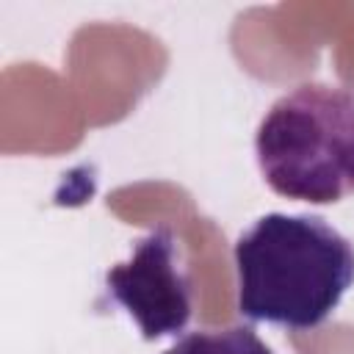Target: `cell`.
I'll list each match as a JSON object with an SVG mask.
<instances>
[{
  "mask_svg": "<svg viewBox=\"0 0 354 354\" xmlns=\"http://www.w3.org/2000/svg\"><path fill=\"white\" fill-rule=\"evenodd\" d=\"M271 191L310 205L354 194V97L346 88L301 83L263 116L254 138Z\"/></svg>",
  "mask_w": 354,
  "mask_h": 354,
  "instance_id": "7a4b0ae2",
  "label": "cell"
},
{
  "mask_svg": "<svg viewBox=\"0 0 354 354\" xmlns=\"http://www.w3.org/2000/svg\"><path fill=\"white\" fill-rule=\"evenodd\" d=\"M105 288L136 318L144 340L180 335L191 321V277L171 227L136 241L130 260L108 268Z\"/></svg>",
  "mask_w": 354,
  "mask_h": 354,
  "instance_id": "3957f363",
  "label": "cell"
},
{
  "mask_svg": "<svg viewBox=\"0 0 354 354\" xmlns=\"http://www.w3.org/2000/svg\"><path fill=\"white\" fill-rule=\"evenodd\" d=\"M163 354H274L252 326L202 329L180 337Z\"/></svg>",
  "mask_w": 354,
  "mask_h": 354,
  "instance_id": "277c9868",
  "label": "cell"
},
{
  "mask_svg": "<svg viewBox=\"0 0 354 354\" xmlns=\"http://www.w3.org/2000/svg\"><path fill=\"white\" fill-rule=\"evenodd\" d=\"M235 271L241 315L313 329L354 285V246L321 216L266 213L238 235Z\"/></svg>",
  "mask_w": 354,
  "mask_h": 354,
  "instance_id": "6da1fadb",
  "label": "cell"
}]
</instances>
